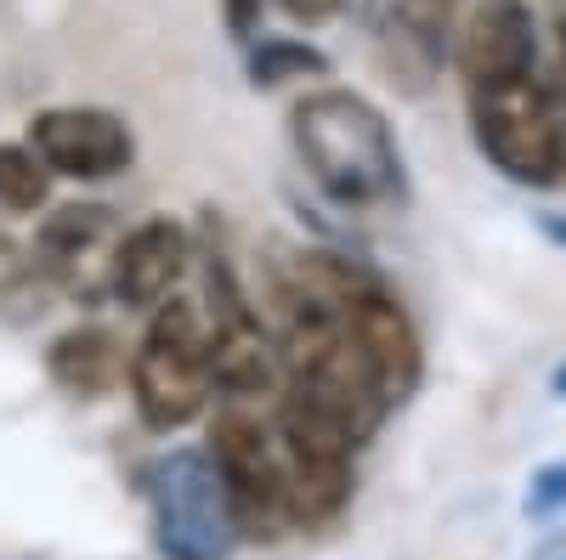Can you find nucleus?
I'll list each match as a JSON object with an SVG mask.
<instances>
[{
	"label": "nucleus",
	"instance_id": "nucleus-1",
	"mask_svg": "<svg viewBox=\"0 0 566 560\" xmlns=\"http://www.w3.org/2000/svg\"><path fill=\"white\" fill-rule=\"evenodd\" d=\"M290 142L317 193L346 215L408 204V165L386 108L352 85H312L290 108Z\"/></svg>",
	"mask_w": 566,
	"mask_h": 560
},
{
	"label": "nucleus",
	"instance_id": "nucleus-2",
	"mask_svg": "<svg viewBox=\"0 0 566 560\" xmlns=\"http://www.w3.org/2000/svg\"><path fill=\"white\" fill-rule=\"evenodd\" d=\"M125 380H130L136 419L159 436L187 431L193 419L210 413V402H216L210 329H205V311L193 295H170L159 311H148L142 340L130 346Z\"/></svg>",
	"mask_w": 566,
	"mask_h": 560
},
{
	"label": "nucleus",
	"instance_id": "nucleus-3",
	"mask_svg": "<svg viewBox=\"0 0 566 560\" xmlns=\"http://www.w3.org/2000/svg\"><path fill=\"white\" fill-rule=\"evenodd\" d=\"M317 272H323L328 295H335L340 329H346V340L357 346L374 391H380L386 408L397 413V408L419 391V380H424V340H419V329H413L402 295H397L374 266H363V261H352V255L317 250Z\"/></svg>",
	"mask_w": 566,
	"mask_h": 560
},
{
	"label": "nucleus",
	"instance_id": "nucleus-4",
	"mask_svg": "<svg viewBox=\"0 0 566 560\" xmlns=\"http://www.w3.org/2000/svg\"><path fill=\"white\" fill-rule=\"evenodd\" d=\"M470 136L476 154L515 187H560L566 181V108L555 80L533 74L515 85L470 91Z\"/></svg>",
	"mask_w": 566,
	"mask_h": 560
},
{
	"label": "nucleus",
	"instance_id": "nucleus-5",
	"mask_svg": "<svg viewBox=\"0 0 566 560\" xmlns=\"http://www.w3.org/2000/svg\"><path fill=\"white\" fill-rule=\"evenodd\" d=\"M142 498H148L154 543L165 560H227L239 549L227 487L205 447H165L142 464Z\"/></svg>",
	"mask_w": 566,
	"mask_h": 560
},
{
	"label": "nucleus",
	"instance_id": "nucleus-6",
	"mask_svg": "<svg viewBox=\"0 0 566 560\" xmlns=\"http://www.w3.org/2000/svg\"><path fill=\"white\" fill-rule=\"evenodd\" d=\"M272 436L283 453V482H290V521L295 527H328L357 493V453L363 442L328 419L317 402L283 385L266 408Z\"/></svg>",
	"mask_w": 566,
	"mask_h": 560
},
{
	"label": "nucleus",
	"instance_id": "nucleus-7",
	"mask_svg": "<svg viewBox=\"0 0 566 560\" xmlns=\"http://www.w3.org/2000/svg\"><path fill=\"white\" fill-rule=\"evenodd\" d=\"M210 464L227 487L239 538L250 543H277L290 532V482H283V453L272 436V419L244 402H216L210 419Z\"/></svg>",
	"mask_w": 566,
	"mask_h": 560
},
{
	"label": "nucleus",
	"instance_id": "nucleus-8",
	"mask_svg": "<svg viewBox=\"0 0 566 560\" xmlns=\"http://www.w3.org/2000/svg\"><path fill=\"white\" fill-rule=\"evenodd\" d=\"M205 329H210V373H216V402H272L283 391V357L272 340V323L255 306V295L239 284L227 255L205 261Z\"/></svg>",
	"mask_w": 566,
	"mask_h": 560
},
{
	"label": "nucleus",
	"instance_id": "nucleus-9",
	"mask_svg": "<svg viewBox=\"0 0 566 560\" xmlns=\"http://www.w3.org/2000/svg\"><path fill=\"white\" fill-rule=\"evenodd\" d=\"M368 57L402 97H424L453 63L464 0H357Z\"/></svg>",
	"mask_w": 566,
	"mask_h": 560
},
{
	"label": "nucleus",
	"instance_id": "nucleus-10",
	"mask_svg": "<svg viewBox=\"0 0 566 560\" xmlns=\"http://www.w3.org/2000/svg\"><path fill=\"white\" fill-rule=\"evenodd\" d=\"M119 239H125L119 210L97 204V199H80V204L45 210L29 244H34V261L45 272V284H52V295L80 300V306H103Z\"/></svg>",
	"mask_w": 566,
	"mask_h": 560
},
{
	"label": "nucleus",
	"instance_id": "nucleus-11",
	"mask_svg": "<svg viewBox=\"0 0 566 560\" xmlns=\"http://www.w3.org/2000/svg\"><path fill=\"white\" fill-rule=\"evenodd\" d=\"M29 154L52 170V181H114L136 165V130L114 108L57 103L40 108L23 130Z\"/></svg>",
	"mask_w": 566,
	"mask_h": 560
},
{
	"label": "nucleus",
	"instance_id": "nucleus-12",
	"mask_svg": "<svg viewBox=\"0 0 566 560\" xmlns=\"http://www.w3.org/2000/svg\"><path fill=\"white\" fill-rule=\"evenodd\" d=\"M453 68L470 91H493L538 74V12L533 0H476L459 23Z\"/></svg>",
	"mask_w": 566,
	"mask_h": 560
},
{
	"label": "nucleus",
	"instance_id": "nucleus-13",
	"mask_svg": "<svg viewBox=\"0 0 566 560\" xmlns=\"http://www.w3.org/2000/svg\"><path fill=\"white\" fill-rule=\"evenodd\" d=\"M187 261H193V232L176 215H148L125 226V239L114 250L108 266V300H119L125 311H159L170 295H181Z\"/></svg>",
	"mask_w": 566,
	"mask_h": 560
},
{
	"label": "nucleus",
	"instance_id": "nucleus-14",
	"mask_svg": "<svg viewBox=\"0 0 566 560\" xmlns=\"http://www.w3.org/2000/svg\"><path fill=\"white\" fill-rule=\"evenodd\" d=\"M125 346L114 329L103 323H74L63 329L52 346H45V373H52V385L69 391V397H108L119 380H125Z\"/></svg>",
	"mask_w": 566,
	"mask_h": 560
},
{
	"label": "nucleus",
	"instance_id": "nucleus-15",
	"mask_svg": "<svg viewBox=\"0 0 566 560\" xmlns=\"http://www.w3.org/2000/svg\"><path fill=\"white\" fill-rule=\"evenodd\" d=\"M244 74L255 91H277L295 80H328V57L301 34H261L244 52Z\"/></svg>",
	"mask_w": 566,
	"mask_h": 560
},
{
	"label": "nucleus",
	"instance_id": "nucleus-16",
	"mask_svg": "<svg viewBox=\"0 0 566 560\" xmlns=\"http://www.w3.org/2000/svg\"><path fill=\"white\" fill-rule=\"evenodd\" d=\"M52 284H45V272L34 261V244L12 239V232H0V317L12 323H29L52 306Z\"/></svg>",
	"mask_w": 566,
	"mask_h": 560
},
{
	"label": "nucleus",
	"instance_id": "nucleus-17",
	"mask_svg": "<svg viewBox=\"0 0 566 560\" xmlns=\"http://www.w3.org/2000/svg\"><path fill=\"white\" fill-rule=\"evenodd\" d=\"M45 204H52V170L29 154V142H0V210L34 215Z\"/></svg>",
	"mask_w": 566,
	"mask_h": 560
},
{
	"label": "nucleus",
	"instance_id": "nucleus-18",
	"mask_svg": "<svg viewBox=\"0 0 566 560\" xmlns=\"http://www.w3.org/2000/svg\"><path fill=\"white\" fill-rule=\"evenodd\" d=\"M560 504H566V458H560V464H544V471H533L522 509H527V516H555Z\"/></svg>",
	"mask_w": 566,
	"mask_h": 560
},
{
	"label": "nucleus",
	"instance_id": "nucleus-19",
	"mask_svg": "<svg viewBox=\"0 0 566 560\" xmlns=\"http://www.w3.org/2000/svg\"><path fill=\"white\" fill-rule=\"evenodd\" d=\"M261 12H266V0H221V23L239 34L244 45H255L266 29H261Z\"/></svg>",
	"mask_w": 566,
	"mask_h": 560
},
{
	"label": "nucleus",
	"instance_id": "nucleus-20",
	"mask_svg": "<svg viewBox=\"0 0 566 560\" xmlns=\"http://www.w3.org/2000/svg\"><path fill=\"white\" fill-rule=\"evenodd\" d=\"M272 7H283L295 23H323V18L346 12V0H272Z\"/></svg>",
	"mask_w": 566,
	"mask_h": 560
},
{
	"label": "nucleus",
	"instance_id": "nucleus-21",
	"mask_svg": "<svg viewBox=\"0 0 566 560\" xmlns=\"http://www.w3.org/2000/svg\"><path fill=\"white\" fill-rule=\"evenodd\" d=\"M544 23H549V34H555V45H560V63H566V0H549Z\"/></svg>",
	"mask_w": 566,
	"mask_h": 560
},
{
	"label": "nucleus",
	"instance_id": "nucleus-22",
	"mask_svg": "<svg viewBox=\"0 0 566 560\" xmlns=\"http://www.w3.org/2000/svg\"><path fill=\"white\" fill-rule=\"evenodd\" d=\"M538 226H544V239H549V244H560V250H566V215H544Z\"/></svg>",
	"mask_w": 566,
	"mask_h": 560
},
{
	"label": "nucleus",
	"instance_id": "nucleus-23",
	"mask_svg": "<svg viewBox=\"0 0 566 560\" xmlns=\"http://www.w3.org/2000/svg\"><path fill=\"white\" fill-rule=\"evenodd\" d=\"M549 391H555V397H560V402H566V362H560V368H555V373H549Z\"/></svg>",
	"mask_w": 566,
	"mask_h": 560
},
{
	"label": "nucleus",
	"instance_id": "nucleus-24",
	"mask_svg": "<svg viewBox=\"0 0 566 560\" xmlns=\"http://www.w3.org/2000/svg\"><path fill=\"white\" fill-rule=\"evenodd\" d=\"M555 97H560V108H566V63H560V74H555Z\"/></svg>",
	"mask_w": 566,
	"mask_h": 560
}]
</instances>
